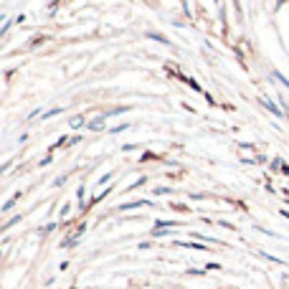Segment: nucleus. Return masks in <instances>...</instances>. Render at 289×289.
<instances>
[{
	"label": "nucleus",
	"instance_id": "7ed1b4c3",
	"mask_svg": "<svg viewBox=\"0 0 289 289\" xmlns=\"http://www.w3.org/2000/svg\"><path fill=\"white\" fill-rule=\"evenodd\" d=\"M262 104L266 106V109H269V112H274V114H277V117H282V109H279V106H277V104H271L269 99H262Z\"/></svg>",
	"mask_w": 289,
	"mask_h": 289
},
{
	"label": "nucleus",
	"instance_id": "0eeeda50",
	"mask_svg": "<svg viewBox=\"0 0 289 289\" xmlns=\"http://www.w3.org/2000/svg\"><path fill=\"white\" fill-rule=\"evenodd\" d=\"M274 79H279V81H282V84H284V86H287V89H289V81H287V79H284V76H282V74H274Z\"/></svg>",
	"mask_w": 289,
	"mask_h": 289
},
{
	"label": "nucleus",
	"instance_id": "1a4fd4ad",
	"mask_svg": "<svg viewBox=\"0 0 289 289\" xmlns=\"http://www.w3.org/2000/svg\"><path fill=\"white\" fill-rule=\"evenodd\" d=\"M155 193L158 195H167V193H170V188H155Z\"/></svg>",
	"mask_w": 289,
	"mask_h": 289
},
{
	"label": "nucleus",
	"instance_id": "f257e3e1",
	"mask_svg": "<svg viewBox=\"0 0 289 289\" xmlns=\"http://www.w3.org/2000/svg\"><path fill=\"white\" fill-rule=\"evenodd\" d=\"M86 127H89L91 132H99V130H104V117H97V119L86 122Z\"/></svg>",
	"mask_w": 289,
	"mask_h": 289
},
{
	"label": "nucleus",
	"instance_id": "f03ea898",
	"mask_svg": "<svg viewBox=\"0 0 289 289\" xmlns=\"http://www.w3.org/2000/svg\"><path fill=\"white\" fill-rule=\"evenodd\" d=\"M140 206H147V201H132V203H125V206H119V210H132V208H140Z\"/></svg>",
	"mask_w": 289,
	"mask_h": 289
},
{
	"label": "nucleus",
	"instance_id": "20e7f679",
	"mask_svg": "<svg viewBox=\"0 0 289 289\" xmlns=\"http://www.w3.org/2000/svg\"><path fill=\"white\" fill-rule=\"evenodd\" d=\"M84 125H86L84 117H74V119H71V127H74V130H79V127H84Z\"/></svg>",
	"mask_w": 289,
	"mask_h": 289
},
{
	"label": "nucleus",
	"instance_id": "39448f33",
	"mask_svg": "<svg viewBox=\"0 0 289 289\" xmlns=\"http://www.w3.org/2000/svg\"><path fill=\"white\" fill-rule=\"evenodd\" d=\"M18 198H21V193H18V195H13V198H10V201H8V203L3 206V210H10V208L15 206V201H18Z\"/></svg>",
	"mask_w": 289,
	"mask_h": 289
},
{
	"label": "nucleus",
	"instance_id": "6e6552de",
	"mask_svg": "<svg viewBox=\"0 0 289 289\" xmlns=\"http://www.w3.org/2000/svg\"><path fill=\"white\" fill-rule=\"evenodd\" d=\"M64 183H66V175H58V178H56V183H53V185H64Z\"/></svg>",
	"mask_w": 289,
	"mask_h": 289
},
{
	"label": "nucleus",
	"instance_id": "423d86ee",
	"mask_svg": "<svg viewBox=\"0 0 289 289\" xmlns=\"http://www.w3.org/2000/svg\"><path fill=\"white\" fill-rule=\"evenodd\" d=\"M140 185H145V178H137V180L132 183V185H130L127 190H134V188H140Z\"/></svg>",
	"mask_w": 289,
	"mask_h": 289
}]
</instances>
